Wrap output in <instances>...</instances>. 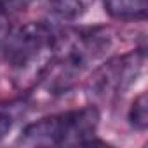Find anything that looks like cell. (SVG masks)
Masks as SVG:
<instances>
[{"mask_svg": "<svg viewBox=\"0 0 148 148\" xmlns=\"http://www.w3.org/2000/svg\"><path fill=\"white\" fill-rule=\"evenodd\" d=\"M145 51H134L103 64L91 79L89 91L98 98H112L127 91L141 73Z\"/></svg>", "mask_w": 148, "mask_h": 148, "instance_id": "obj_3", "label": "cell"}, {"mask_svg": "<svg viewBox=\"0 0 148 148\" xmlns=\"http://www.w3.org/2000/svg\"><path fill=\"white\" fill-rule=\"evenodd\" d=\"M105 11L122 21H132V19H143L146 16L148 0H103Z\"/></svg>", "mask_w": 148, "mask_h": 148, "instance_id": "obj_4", "label": "cell"}, {"mask_svg": "<svg viewBox=\"0 0 148 148\" xmlns=\"http://www.w3.org/2000/svg\"><path fill=\"white\" fill-rule=\"evenodd\" d=\"M129 122L134 129L145 131L148 124V105H146V94L141 92L131 105L129 110Z\"/></svg>", "mask_w": 148, "mask_h": 148, "instance_id": "obj_6", "label": "cell"}, {"mask_svg": "<svg viewBox=\"0 0 148 148\" xmlns=\"http://www.w3.org/2000/svg\"><path fill=\"white\" fill-rule=\"evenodd\" d=\"M33 0H0V11L4 12H12V11H21L28 7Z\"/></svg>", "mask_w": 148, "mask_h": 148, "instance_id": "obj_8", "label": "cell"}, {"mask_svg": "<svg viewBox=\"0 0 148 148\" xmlns=\"http://www.w3.org/2000/svg\"><path fill=\"white\" fill-rule=\"evenodd\" d=\"M58 33L42 21H32L12 32L4 45L12 80L19 89L37 86L56 54Z\"/></svg>", "mask_w": 148, "mask_h": 148, "instance_id": "obj_1", "label": "cell"}, {"mask_svg": "<svg viewBox=\"0 0 148 148\" xmlns=\"http://www.w3.org/2000/svg\"><path fill=\"white\" fill-rule=\"evenodd\" d=\"M11 33H12V26H11L9 12L0 11V49H4V45H5Z\"/></svg>", "mask_w": 148, "mask_h": 148, "instance_id": "obj_7", "label": "cell"}, {"mask_svg": "<svg viewBox=\"0 0 148 148\" xmlns=\"http://www.w3.org/2000/svg\"><path fill=\"white\" fill-rule=\"evenodd\" d=\"M12 127V117L7 113H0V141L5 138V134Z\"/></svg>", "mask_w": 148, "mask_h": 148, "instance_id": "obj_9", "label": "cell"}, {"mask_svg": "<svg viewBox=\"0 0 148 148\" xmlns=\"http://www.w3.org/2000/svg\"><path fill=\"white\" fill-rule=\"evenodd\" d=\"M99 125L94 106L71 110L28 124L18 143L23 146H79L92 145Z\"/></svg>", "mask_w": 148, "mask_h": 148, "instance_id": "obj_2", "label": "cell"}, {"mask_svg": "<svg viewBox=\"0 0 148 148\" xmlns=\"http://www.w3.org/2000/svg\"><path fill=\"white\" fill-rule=\"evenodd\" d=\"M94 0H52V11L63 19H75L89 11Z\"/></svg>", "mask_w": 148, "mask_h": 148, "instance_id": "obj_5", "label": "cell"}]
</instances>
